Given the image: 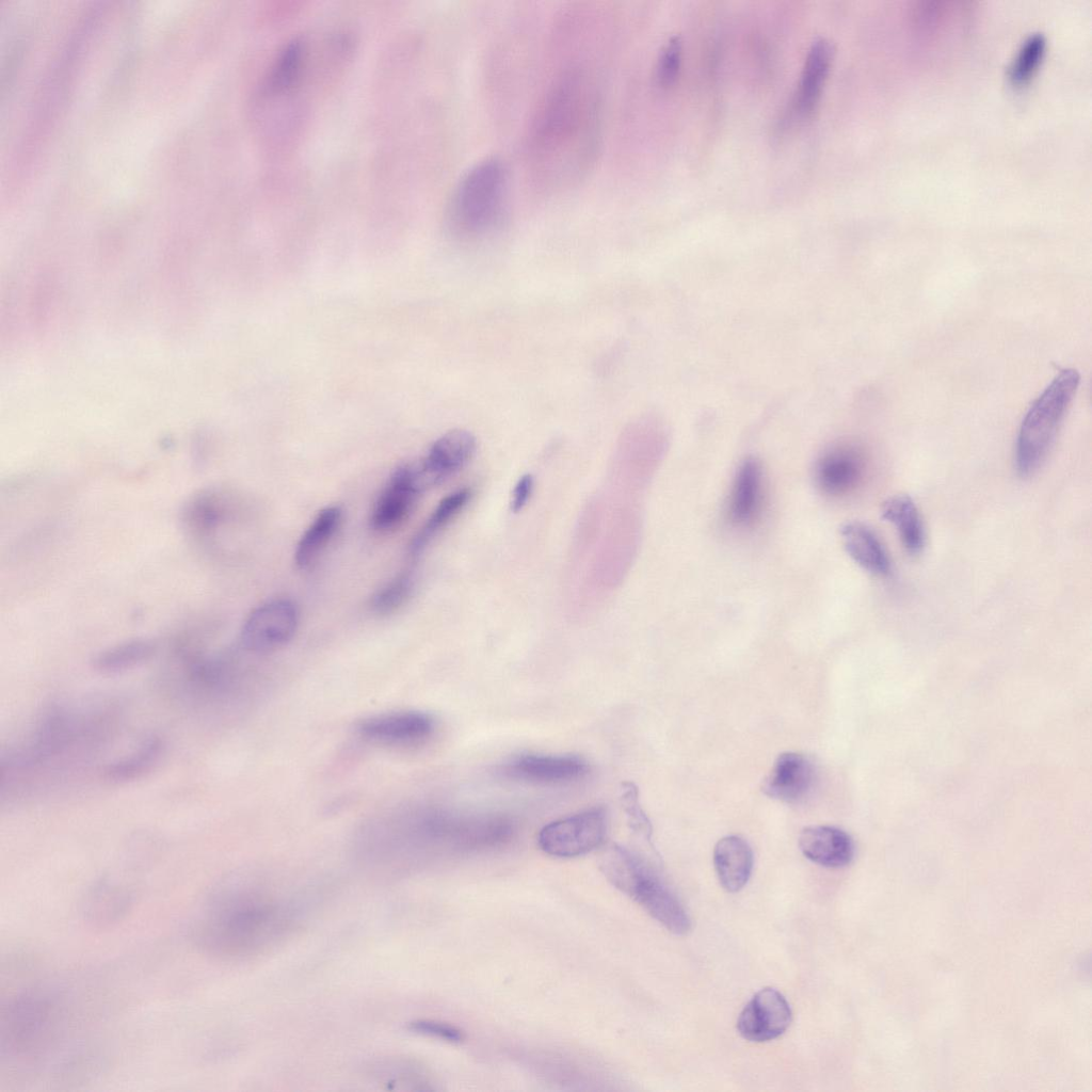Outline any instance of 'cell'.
Wrapping results in <instances>:
<instances>
[{"label": "cell", "instance_id": "19", "mask_svg": "<svg viewBox=\"0 0 1092 1092\" xmlns=\"http://www.w3.org/2000/svg\"><path fill=\"white\" fill-rule=\"evenodd\" d=\"M844 547L862 568L877 576L890 572V561L880 537L872 528L861 521H848L840 528Z\"/></svg>", "mask_w": 1092, "mask_h": 1092}, {"label": "cell", "instance_id": "7", "mask_svg": "<svg viewBox=\"0 0 1092 1092\" xmlns=\"http://www.w3.org/2000/svg\"><path fill=\"white\" fill-rule=\"evenodd\" d=\"M607 816L595 807L545 825L537 835L542 851L556 857H576L598 848L605 840Z\"/></svg>", "mask_w": 1092, "mask_h": 1092}, {"label": "cell", "instance_id": "1", "mask_svg": "<svg viewBox=\"0 0 1092 1092\" xmlns=\"http://www.w3.org/2000/svg\"><path fill=\"white\" fill-rule=\"evenodd\" d=\"M301 915V904L288 895L228 880L213 886L198 903L189 936L207 957L246 960L287 938L299 926Z\"/></svg>", "mask_w": 1092, "mask_h": 1092}, {"label": "cell", "instance_id": "2", "mask_svg": "<svg viewBox=\"0 0 1092 1092\" xmlns=\"http://www.w3.org/2000/svg\"><path fill=\"white\" fill-rule=\"evenodd\" d=\"M579 73L564 75L546 95L533 125V142L544 155L563 154L592 133L595 100Z\"/></svg>", "mask_w": 1092, "mask_h": 1092}, {"label": "cell", "instance_id": "25", "mask_svg": "<svg viewBox=\"0 0 1092 1092\" xmlns=\"http://www.w3.org/2000/svg\"><path fill=\"white\" fill-rule=\"evenodd\" d=\"M156 651L157 646L151 640H128L99 652L92 664L99 672L116 673L146 662Z\"/></svg>", "mask_w": 1092, "mask_h": 1092}, {"label": "cell", "instance_id": "15", "mask_svg": "<svg viewBox=\"0 0 1092 1092\" xmlns=\"http://www.w3.org/2000/svg\"><path fill=\"white\" fill-rule=\"evenodd\" d=\"M134 896L135 893L129 886L108 878L101 879L82 897V918L95 929L112 927L130 912Z\"/></svg>", "mask_w": 1092, "mask_h": 1092}, {"label": "cell", "instance_id": "27", "mask_svg": "<svg viewBox=\"0 0 1092 1092\" xmlns=\"http://www.w3.org/2000/svg\"><path fill=\"white\" fill-rule=\"evenodd\" d=\"M471 497L469 488L464 487L443 498L434 509L425 524L410 545L411 556H419L432 540L453 519L467 504Z\"/></svg>", "mask_w": 1092, "mask_h": 1092}, {"label": "cell", "instance_id": "4", "mask_svg": "<svg viewBox=\"0 0 1092 1092\" xmlns=\"http://www.w3.org/2000/svg\"><path fill=\"white\" fill-rule=\"evenodd\" d=\"M508 196V172L501 160L485 159L470 167L457 182L449 204L454 230L480 236L500 221Z\"/></svg>", "mask_w": 1092, "mask_h": 1092}, {"label": "cell", "instance_id": "5", "mask_svg": "<svg viewBox=\"0 0 1092 1092\" xmlns=\"http://www.w3.org/2000/svg\"><path fill=\"white\" fill-rule=\"evenodd\" d=\"M601 869L614 886L637 901L670 932L681 935L690 930V918L678 898L628 850L615 844L608 847Z\"/></svg>", "mask_w": 1092, "mask_h": 1092}, {"label": "cell", "instance_id": "14", "mask_svg": "<svg viewBox=\"0 0 1092 1092\" xmlns=\"http://www.w3.org/2000/svg\"><path fill=\"white\" fill-rule=\"evenodd\" d=\"M476 437L466 430H451L437 438L420 462L429 487L440 484L461 470L472 457Z\"/></svg>", "mask_w": 1092, "mask_h": 1092}, {"label": "cell", "instance_id": "32", "mask_svg": "<svg viewBox=\"0 0 1092 1092\" xmlns=\"http://www.w3.org/2000/svg\"><path fill=\"white\" fill-rule=\"evenodd\" d=\"M410 1026L411 1030L416 1033L437 1038L451 1043H460L465 1038L464 1032L460 1028L437 1021L419 1019L411 1023Z\"/></svg>", "mask_w": 1092, "mask_h": 1092}, {"label": "cell", "instance_id": "30", "mask_svg": "<svg viewBox=\"0 0 1092 1092\" xmlns=\"http://www.w3.org/2000/svg\"><path fill=\"white\" fill-rule=\"evenodd\" d=\"M620 799L629 828L649 840L652 824L640 805L638 787L631 782L622 783Z\"/></svg>", "mask_w": 1092, "mask_h": 1092}, {"label": "cell", "instance_id": "33", "mask_svg": "<svg viewBox=\"0 0 1092 1092\" xmlns=\"http://www.w3.org/2000/svg\"><path fill=\"white\" fill-rule=\"evenodd\" d=\"M534 485L532 475L527 473L518 479L512 492L511 510L517 513L524 509L531 497Z\"/></svg>", "mask_w": 1092, "mask_h": 1092}, {"label": "cell", "instance_id": "10", "mask_svg": "<svg viewBox=\"0 0 1092 1092\" xmlns=\"http://www.w3.org/2000/svg\"><path fill=\"white\" fill-rule=\"evenodd\" d=\"M356 730L362 738L374 743L415 745L432 736L435 721L423 711L402 710L365 718L357 723Z\"/></svg>", "mask_w": 1092, "mask_h": 1092}, {"label": "cell", "instance_id": "13", "mask_svg": "<svg viewBox=\"0 0 1092 1092\" xmlns=\"http://www.w3.org/2000/svg\"><path fill=\"white\" fill-rule=\"evenodd\" d=\"M590 770L589 764L575 755H521L502 768L511 778L556 784L582 778Z\"/></svg>", "mask_w": 1092, "mask_h": 1092}, {"label": "cell", "instance_id": "8", "mask_svg": "<svg viewBox=\"0 0 1092 1092\" xmlns=\"http://www.w3.org/2000/svg\"><path fill=\"white\" fill-rule=\"evenodd\" d=\"M417 463L403 464L392 472L371 511L370 525L374 530L386 532L399 527L427 489Z\"/></svg>", "mask_w": 1092, "mask_h": 1092}, {"label": "cell", "instance_id": "22", "mask_svg": "<svg viewBox=\"0 0 1092 1092\" xmlns=\"http://www.w3.org/2000/svg\"><path fill=\"white\" fill-rule=\"evenodd\" d=\"M761 494V468L757 461L748 459L739 467L734 480L729 516L738 525L750 523L758 511Z\"/></svg>", "mask_w": 1092, "mask_h": 1092}, {"label": "cell", "instance_id": "31", "mask_svg": "<svg viewBox=\"0 0 1092 1092\" xmlns=\"http://www.w3.org/2000/svg\"><path fill=\"white\" fill-rule=\"evenodd\" d=\"M682 45L679 36L671 37L662 47L657 64L655 77L661 86H669L675 82L680 69Z\"/></svg>", "mask_w": 1092, "mask_h": 1092}, {"label": "cell", "instance_id": "28", "mask_svg": "<svg viewBox=\"0 0 1092 1092\" xmlns=\"http://www.w3.org/2000/svg\"><path fill=\"white\" fill-rule=\"evenodd\" d=\"M1047 41L1043 33L1030 34L1017 49L1008 70L1012 85L1027 84L1038 71L1046 53Z\"/></svg>", "mask_w": 1092, "mask_h": 1092}, {"label": "cell", "instance_id": "24", "mask_svg": "<svg viewBox=\"0 0 1092 1092\" xmlns=\"http://www.w3.org/2000/svg\"><path fill=\"white\" fill-rule=\"evenodd\" d=\"M341 515L337 505L326 507L317 514L296 545L294 561L299 567L306 568L318 558L337 531Z\"/></svg>", "mask_w": 1092, "mask_h": 1092}, {"label": "cell", "instance_id": "11", "mask_svg": "<svg viewBox=\"0 0 1092 1092\" xmlns=\"http://www.w3.org/2000/svg\"><path fill=\"white\" fill-rule=\"evenodd\" d=\"M791 1009L786 998L775 989L758 991L741 1011L737 1028L752 1042H766L783 1034L791 1023Z\"/></svg>", "mask_w": 1092, "mask_h": 1092}, {"label": "cell", "instance_id": "3", "mask_svg": "<svg viewBox=\"0 0 1092 1092\" xmlns=\"http://www.w3.org/2000/svg\"><path fill=\"white\" fill-rule=\"evenodd\" d=\"M62 1011L53 994L42 989L19 993L4 1008L1 1048L15 1059H35L58 1041Z\"/></svg>", "mask_w": 1092, "mask_h": 1092}, {"label": "cell", "instance_id": "16", "mask_svg": "<svg viewBox=\"0 0 1092 1092\" xmlns=\"http://www.w3.org/2000/svg\"><path fill=\"white\" fill-rule=\"evenodd\" d=\"M864 470V459L858 450L850 446H838L819 459L815 478L822 492L840 496L850 493L860 484Z\"/></svg>", "mask_w": 1092, "mask_h": 1092}, {"label": "cell", "instance_id": "20", "mask_svg": "<svg viewBox=\"0 0 1092 1092\" xmlns=\"http://www.w3.org/2000/svg\"><path fill=\"white\" fill-rule=\"evenodd\" d=\"M753 862L750 845L739 836H725L714 846L716 872L722 887L729 893L740 890L748 883Z\"/></svg>", "mask_w": 1092, "mask_h": 1092}, {"label": "cell", "instance_id": "29", "mask_svg": "<svg viewBox=\"0 0 1092 1092\" xmlns=\"http://www.w3.org/2000/svg\"><path fill=\"white\" fill-rule=\"evenodd\" d=\"M414 587L411 571L399 574L372 597V609L381 614L389 613L399 608L410 596Z\"/></svg>", "mask_w": 1092, "mask_h": 1092}, {"label": "cell", "instance_id": "9", "mask_svg": "<svg viewBox=\"0 0 1092 1092\" xmlns=\"http://www.w3.org/2000/svg\"><path fill=\"white\" fill-rule=\"evenodd\" d=\"M298 626L295 606L287 599H275L256 608L241 629V643L251 652L266 653L285 645Z\"/></svg>", "mask_w": 1092, "mask_h": 1092}, {"label": "cell", "instance_id": "26", "mask_svg": "<svg viewBox=\"0 0 1092 1092\" xmlns=\"http://www.w3.org/2000/svg\"><path fill=\"white\" fill-rule=\"evenodd\" d=\"M164 742L152 735L141 742L135 751L105 769V777L111 782H128L149 771L163 753Z\"/></svg>", "mask_w": 1092, "mask_h": 1092}, {"label": "cell", "instance_id": "12", "mask_svg": "<svg viewBox=\"0 0 1092 1092\" xmlns=\"http://www.w3.org/2000/svg\"><path fill=\"white\" fill-rule=\"evenodd\" d=\"M814 782L812 761L800 753L785 752L777 756L764 777L761 791L771 799L794 804L809 794Z\"/></svg>", "mask_w": 1092, "mask_h": 1092}, {"label": "cell", "instance_id": "21", "mask_svg": "<svg viewBox=\"0 0 1092 1092\" xmlns=\"http://www.w3.org/2000/svg\"><path fill=\"white\" fill-rule=\"evenodd\" d=\"M881 517L892 524L905 551L919 555L926 544L925 527L915 501L905 494L886 499L881 507Z\"/></svg>", "mask_w": 1092, "mask_h": 1092}, {"label": "cell", "instance_id": "23", "mask_svg": "<svg viewBox=\"0 0 1092 1092\" xmlns=\"http://www.w3.org/2000/svg\"><path fill=\"white\" fill-rule=\"evenodd\" d=\"M307 58V46L302 38L288 42L277 53L264 79L268 95L289 93L300 82Z\"/></svg>", "mask_w": 1092, "mask_h": 1092}, {"label": "cell", "instance_id": "18", "mask_svg": "<svg viewBox=\"0 0 1092 1092\" xmlns=\"http://www.w3.org/2000/svg\"><path fill=\"white\" fill-rule=\"evenodd\" d=\"M833 58V48L825 38H817L807 51L794 98L796 112L801 117L809 116L816 109L828 77Z\"/></svg>", "mask_w": 1092, "mask_h": 1092}, {"label": "cell", "instance_id": "6", "mask_svg": "<svg viewBox=\"0 0 1092 1092\" xmlns=\"http://www.w3.org/2000/svg\"><path fill=\"white\" fill-rule=\"evenodd\" d=\"M1079 382L1077 370H1062L1027 412L1016 439L1018 476L1033 475L1046 459Z\"/></svg>", "mask_w": 1092, "mask_h": 1092}, {"label": "cell", "instance_id": "17", "mask_svg": "<svg viewBox=\"0 0 1092 1092\" xmlns=\"http://www.w3.org/2000/svg\"><path fill=\"white\" fill-rule=\"evenodd\" d=\"M799 847L809 861L829 868L848 865L854 856V844L845 831L831 825H810L802 830Z\"/></svg>", "mask_w": 1092, "mask_h": 1092}]
</instances>
